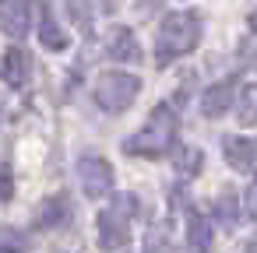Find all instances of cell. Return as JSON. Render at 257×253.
<instances>
[{
	"label": "cell",
	"instance_id": "obj_1",
	"mask_svg": "<svg viewBox=\"0 0 257 253\" xmlns=\"http://www.w3.org/2000/svg\"><path fill=\"white\" fill-rule=\"evenodd\" d=\"M201 43V15L197 11H169L155 32V67H169L180 57L194 53Z\"/></svg>",
	"mask_w": 257,
	"mask_h": 253
},
{
	"label": "cell",
	"instance_id": "obj_2",
	"mask_svg": "<svg viewBox=\"0 0 257 253\" xmlns=\"http://www.w3.org/2000/svg\"><path fill=\"white\" fill-rule=\"evenodd\" d=\"M173 141H176V113L169 102H159L152 116L145 120V127L123 141V151L138 158H162L173 148Z\"/></svg>",
	"mask_w": 257,
	"mask_h": 253
},
{
	"label": "cell",
	"instance_id": "obj_3",
	"mask_svg": "<svg viewBox=\"0 0 257 253\" xmlns=\"http://www.w3.org/2000/svg\"><path fill=\"white\" fill-rule=\"evenodd\" d=\"M141 92V78L138 74H127V71H106L99 74L95 81V106L102 113H123Z\"/></svg>",
	"mask_w": 257,
	"mask_h": 253
},
{
	"label": "cell",
	"instance_id": "obj_4",
	"mask_svg": "<svg viewBox=\"0 0 257 253\" xmlns=\"http://www.w3.org/2000/svg\"><path fill=\"white\" fill-rule=\"evenodd\" d=\"M134 207V197H120L116 207H106L95 221V232H99V246L102 253H123L131 246V218L127 211Z\"/></svg>",
	"mask_w": 257,
	"mask_h": 253
},
{
	"label": "cell",
	"instance_id": "obj_5",
	"mask_svg": "<svg viewBox=\"0 0 257 253\" xmlns=\"http://www.w3.org/2000/svg\"><path fill=\"white\" fill-rule=\"evenodd\" d=\"M78 176H81V190L88 197H106L113 190V165L102 155H81L78 158Z\"/></svg>",
	"mask_w": 257,
	"mask_h": 253
},
{
	"label": "cell",
	"instance_id": "obj_6",
	"mask_svg": "<svg viewBox=\"0 0 257 253\" xmlns=\"http://www.w3.org/2000/svg\"><path fill=\"white\" fill-rule=\"evenodd\" d=\"M0 29L8 39H25L32 29V0H4V15H0Z\"/></svg>",
	"mask_w": 257,
	"mask_h": 253
},
{
	"label": "cell",
	"instance_id": "obj_7",
	"mask_svg": "<svg viewBox=\"0 0 257 253\" xmlns=\"http://www.w3.org/2000/svg\"><path fill=\"white\" fill-rule=\"evenodd\" d=\"M106 57L116 60V64H134V60H141V43H138V36H134L127 25H116V29L106 36Z\"/></svg>",
	"mask_w": 257,
	"mask_h": 253
},
{
	"label": "cell",
	"instance_id": "obj_8",
	"mask_svg": "<svg viewBox=\"0 0 257 253\" xmlns=\"http://www.w3.org/2000/svg\"><path fill=\"white\" fill-rule=\"evenodd\" d=\"M232 88H236L232 78H222V81H215L211 88H204V95H201V113H204L208 120L225 116L229 106H236V102H232Z\"/></svg>",
	"mask_w": 257,
	"mask_h": 253
},
{
	"label": "cell",
	"instance_id": "obj_9",
	"mask_svg": "<svg viewBox=\"0 0 257 253\" xmlns=\"http://www.w3.org/2000/svg\"><path fill=\"white\" fill-rule=\"evenodd\" d=\"M222 151L236 172H250L257 165V141L250 137H222Z\"/></svg>",
	"mask_w": 257,
	"mask_h": 253
},
{
	"label": "cell",
	"instance_id": "obj_10",
	"mask_svg": "<svg viewBox=\"0 0 257 253\" xmlns=\"http://www.w3.org/2000/svg\"><path fill=\"white\" fill-rule=\"evenodd\" d=\"M67 218H71V200H67L64 193L46 197V200L39 204V211H36V225L46 228V232H50V228H64Z\"/></svg>",
	"mask_w": 257,
	"mask_h": 253
},
{
	"label": "cell",
	"instance_id": "obj_11",
	"mask_svg": "<svg viewBox=\"0 0 257 253\" xmlns=\"http://www.w3.org/2000/svg\"><path fill=\"white\" fill-rule=\"evenodd\" d=\"M211 221L201 214V211H190L187 214V253H208L211 249Z\"/></svg>",
	"mask_w": 257,
	"mask_h": 253
},
{
	"label": "cell",
	"instance_id": "obj_12",
	"mask_svg": "<svg viewBox=\"0 0 257 253\" xmlns=\"http://www.w3.org/2000/svg\"><path fill=\"white\" fill-rule=\"evenodd\" d=\"M39 43H43L46 50H53V53H64V50H67V43H71V39H67V32L60 29V22L53 18V11H50L46 4L39 8Z\"/></svg>",
	"mask_w": 257,
	"mask_h": 253
},
{
	"label": "cell",
	"instance_id": "obj_13",
	"mask_svg": "<svg viewBox=\"0 0 257 253\" xmlns=\"http://www.w3.org/2000/svg\"><path fill=\"white\" fill-rule=\"evenodd\" d=\"M29 71H32L29 50H25V46H11V50L4 53V81H8L11 88H18V85L29 81Z\"/></svg>",
	"mask_w": 257,
	"mask_h": 253
},
{
	"label": "cell",
	"instance_id": "obj_14",
	"mask_svg": "<svg viewBox=\"0 0 257 253\" xmlns=\"http://www.w3.org/2000/svg\"><path fill=\"white\" fill-rule=\"evenodd\" d=\"M215 218L225 232H232L239 225V197H236L232 186H222V193L215 197Z\"/></svg>",
	"mask_w": 257,
	"mask_h": 253
},
{
	"label": "cell",
	"instance_id": "obj_15",
	"mask_svg": "<svg viewBox=\"0 0 257 253\" xmlns=\"http://www.w3.org/2000/svg\"><path fill=\"white\" fill-rule=\"evenodd\" d=\"M201 165H204V151H201V148H194V144L176 148V155H173V169H176L180 179H194V176L201 172Z\"/></svg>",
	"mask_w": 257,
	"mask_h": 253
},
{
	"label": "cell",
	"instance_id": "obj_16",
	"mask_svg": "<svg viewBox=\"0 0 257 253\" xmlns=\"http://www.w3.org/2000/svg\"><path fill=\"white\" fill-rule=\"evenodd\" d=\"M236 123L239 127H257V85H243L236 99Z\"/></svg>",
	"mask_w": 257,
	"mask_h": 253
},
{
	"label": "cell",
	"instance_id": "obj_17",
	"mask_svg": "<svg viewBox=\"0 0 257 253\" xmlns=\"http://www.w3.org/2000/svg\"><path fill=\"white\" fill-rule=\"evenodd\" d=\"M67 11H71L78 32L88 39V36H92V0H67Z\"/></svg>",
	"mask_w": 257,
	"mask_h": 253
},
{
	"label": "cell",
	"instance_id": "obj_18",
	"mask_svg": "<svg viewBox=\"0 0 257 253\" xmlns=\"http://www.w3.org/2000/svg\"><path fill=\"white\" fill-rule=\"evenodd\" d=\"M29 249V239H25V232H18V228H4V253H25Z\"/></svg>",
	"mask_w": 257,
	"mask_h": 253
},
{
	"label": "cell",
	"instance_id": "obj_19",
	"mask_svg": "<svg viewBox=\"0 0 257 253\" xmlns=\"http://www.w3.org/2000/svg\"><path fill=\"white\" fill-rule=\"evenodd\" d=\"M145 253H173V242H169V235H162L159 228H152V232L145 235Z\"/></svg>",
	"mask_w": 257,
	"mask_h": 253
},
{
	"label": "cell",
	"instance_id": "obj_20",
	"mask_svg": "<svg viewBox=\"0 0 257 253\" xmlns=\"http://www.w3.org/2000/svg\"><path fill=\"white\" fill-rule=\"evenodd\" d=\"M243 204H246V214H250V218L257 221V183H253V186H250V190L243 193Z\"/></svg>",
	"mask_w": 257,
	"mask_h": 253
},
{
	"label": "cell",
	"instance_id": "obj_21",
	"mask_svg": "<svg viewBox=\"0 0 257 253\" xmlns=\"http://www.w3.org/2000/svg\"><path fill=\"white\" fill-rule=\"evenodd\" d=\"M15 197V179H11V165H4V200Z\"/></svg>",
	"mask_w": 257,
	"mask_h": 253
},
{
	"label": "cell",
	"instance_id": "obj_22",
	"mask_svg": "<svg viewBox=\"0 0 257 253\" xmlns=\"http://www.w3.org/2000/svg\"><path fill=\"white\" fill-rule=\"evenodd\" d=\"M116 4L120 0H102V11H116Z\"/></svg>",
	"mask_w": 257,
	"mask_h": 253
},
{
	"label": "cell",
	"instance_id": "obj_23",
	"mask_svg": "<svg viewBox=\"0 0 257 253\" xmlns=\"http://www.w3.org/2000/svg\"><path fill=\"white\" fill-rule=\"evenodd\" d=\"M246 25H250V32H257V11H253V15L246 18Z\"/></svg>",
	"mask_w": 257,
	"mask_h": 253
}]
</instances>
